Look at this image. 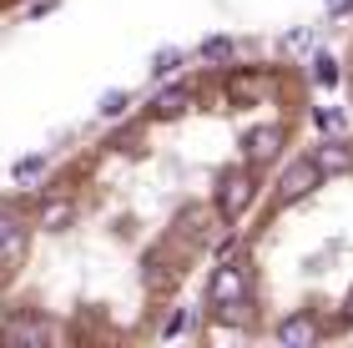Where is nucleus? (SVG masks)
<instances>
[{
  "instance_id": "10",
  "label": "nucleus",
  "mask_w": 353,
  "mask_h": 348,
  "mask_svg": "<svg viewBox=\"0 0 353 348\" xmlns=\"http://www.w3.org/2000/svg\"><path fill=\"white\" fill-rule=\"evenodd\" d=\"M232 51H237L232 36H207L202 41V61H232Z\"/></svg>"
},
{
  "instance_id": "2",
  "label": "nucleus",
  "mask_w": 353,
  "mask_h": 348,
  "mask_svg": "<svg viewBox=\"0 0 353 348\" xmlns=\"http://www.w3.org/2000/svg\"><path fill=\"white\" fill-rule=\"evenodd\" d=\"M237 298H252V283H248V263L243 258H222V267L207 283V308H222V303H237Z\"/></svg>"
},
{
  "instance_id": "9",
  "label": "nucleus",
  "mask_w": 353,
  "mask_h": 348,
  "mask_svg": "<svg viewBox=\"0 0 353 348\" xmlns=\"http://www.w3.org/2000/svg\"><path fill=\"white\" fill-rule=\"evenodd\" d=\"M187 106H192V91H187V86H172V91L157 96V116H182Z\"/></svg>"
},
{
  "instance_id": "15",
  "label": "nucleus",
  "mask_w": 353,
  "mask_h": 348,
  "mask_svg": "<svg viewBox=\"0 0 353 348\" xmlns=\"http://www.w3.org/2000/svg\"><path fill=\"white\" fill-rule=\"evenodd\" d=\"M96 112H101V116H121V112H126V91H106Z\"/></svg>"
},
{
  "instance_id": "6",
  "label": "nucleus",
  "mask_w": 353,
  "mask_h": 348,
  "mask_svg": "<svg viewBox=\"0 0 353 348\" xmlns=\"http://www.w3.org/2000/svg\"><path fill=\"white\" fill-rule=\"evenodd\" d=\"M313 167L323 172V177H343V172H353V141H318V147H313Z\"/></svg>"
},
{
  "instance_id": "16",
  "label": "nucleus",
  "mask_w": 353,
  "mask_h": 348,
  "mask_svg": "<svg viewBox=\"0 0 353 348\" xmlns=\"http://www.w3.org/2000/svg\"><path fill=\"white\" fill-rule=\"evenodd\" d=\"M41 172H46V162H41V156H30V162H15V182H36Z\"/></svg>"
},
{
  "instance_id": "13",
  "label": "nucleus",
  "mask_w": 353,
  "mask_h": 348,
  "mask_svg": "<svg viewBox=\"0 0 353 348\" xmlns=\"http://www.w3.org/2000/svg\"><path fill=\"white\" fill-rule=\"evenodd\" d=\"M313 81H318V86H333V81H339V61H333L328 51L313 61Z\"/></svg>"
},
{
  "instance_id": "12",
  "label": "nucleus",
  "mask_w": 353,
  "mask_h": 348,
  "mask_svg": "<svg viewBox=\"0 0 353 348\" xmlns=\"http://www.w3.org/2000/svg\"><path fill=\"white\" fill-rule=\"evenodd\" d=\"M176 66H182V51H176V45H162V51L152 56V76H172Z\"/></svg>"
},
{
  "instance_id": "4",
  "label": "nucleus",
  "mask_w": 353,
  "mask_h": 348,
  "mask_svg": "<svg viewBox=\"0 0 353 348\" xmlns=\"http://www.w3.org/2000/svg\"><path fill=\"white\" fill-rule=\"evenodd\" d=\"M318 182H323V172L313 167V156L293 162V167L283 172V182H278V207H288V202H303V197H308Z\"/></svg>"
},
{
  "instance_id": "19",
  "label": "nucleus",
  "mask_w": 353,
  "mask_h": 348,
  "mask_svg": "<svg viewBox=\"0 0 353 348\" xmlns=\"http://www.w3.org/2000/svg\"><path fill=\"white\" fill-rule=\"evenodd\" d=\"M318 121H323V126H343L348 116H343V112H318Z\"/></svg>"
},
{
  "instance_id": "20",
  "label": "nucleus",
  "mask_w": 353,
  "mask_h": 348,
  "mask_svg": "<svg viewBox=\"0 0 353 348\" xmlns=\"http://www.w3.org/2000/svg\"><path fill=\"white\" fill-rule=\"evenodd\" d=\"M348 101H353V81H348Z\"/></svg>"
},
{
  "instance_id": "18",
  "label": "nucleus",
  "mask_w": 353,
  "mask_h": 348,
  "mask_svg": "<svg viewBox=\"0 0 353 348\" xmlns=\"http://www.w3.org/2000/svg\"><path fill=\"white\" fill-rule=\"evenodd\" d=\"M323 6H328V15H348V10H353V0H323Z\"/></svg>"
},
{
  "instance_id": "14",
  "label": "nucleus",
  "mask_w": 353,
  "mask_h": 348,
  "mask_svg": "<svg viewBox=\"0 0 353 348\" xmlns=\"http://www.w3.org/2000/svg\"><path fill=\"white\" fill-rule=\"evenodd\" d=\"M137 141H141V121H132V126H121V132L111 136V147H117V152H137Z\"/></svg>"
},
{
  "instance_id": "11",
  "label": "nucleus",
  "mask_w": 353,
  "mask_h": 348,
  "mask_svg": "<svg viewBox=\"0 0 353 348\" xmlns=\"http://www.w3.org/2000/svg\"><path fill=\"white\" fill-rule=\"evenodd\" d=\"M61 223H71V202L51 197V202L41 207V227H61Z\"/></svg>"
},
{
  "instance_id": "1",
  "label": "nucleus",
  "mask_w": 353,
  "mask_h": 348,
  "mask_svg": "<svg viewBox=\"0 0 353 348\" xmlns=\"http://www.w3.org/2000/svg\"><path fill=\"white\" fill-rule=\"evenodd\" d=\"M252 182H258V172H252L248 162H243V167H228V172L217 177V217H222V223H237V217L248 212L252 192H258Z\"/></svg>"
},
{
  "instance_id": "8",
  "label": "nucleus",
  "mask_w": 353,
  "mask_h": 348,
  "mask_svg": "<svg viewBox=\"0 0 353 348\" xmlns=\"http://www.w3.org/2000/svg\"><path fill=\"white\" fill-rule=\"evenodd\" d=\"M272 334H278V343H288V348H308V343H318V323L308 313H293V318H283Z\"/></svg>"
},
{
  "instance_id": "17",
  "label": "nucleus",
  "mask_w": 353,
  "mask_h": 348,
  "mask_svg": "<svg viewBox=\"0 0 353 348\" xmlns=\"http://www.w3.org/2000/svg\"><path fill=\"white\" fill-rule=\"evenodd\" d=\"M187 328H192V313H187V308H182V313H176V318H172V323H167V328H162V334H167V338H172V334H187Z\"/></svg>"
},
{
  "instance_id": "5",
  "label": "nucleus",
  "mask_w": 353,
  "mask_h": 348,
  "mask_svg": "<svg viewBox=\"0 0 353 348\" xmlns=\"http://www.w3.org/2000/svg\"><path fill=\"white\" fill-rule=\"evenodd\" d=\"M283 141H288L283 126H258V132H248V141H243V162H248L252 172H263L272 156L283 152Z\"/></svg>"
},
{
  "instance_id": "3",
  "label": "nucleus",
  "mask_w": 353,
  "mask_h": 348,
  "mask_svg": "<svg viewBox=\"0 0 353 348\" xmlns=\"http://www.w3.org/2000/svg\"><path fill=\"white\" fill-rule=\"evenodd\" d=\"M26 237H30L26 212L15 202H0V267H15L26 258Z\"/></svg>"
},
{
  "instance_id": "7",
  "label": "nucleus",
  "mask_w": 353,
  "mask_h": 348,
  "mask_svg": "<svg viewBox=\"0 0 353 348\" xmlns=\"http://www.w3.org/2000/svg\"><path fill=\"white\" fill-rule=\"evenodd\" d=\"M0 338H10V343H61L66 334L56 323H41V318H15V323L0 328Z\"/></svg>"
}]
</instances>
